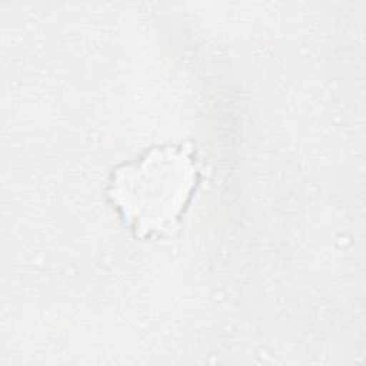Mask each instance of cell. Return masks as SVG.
Masks as SVG:
<instances>
[{
  "mask_svg": "<svg viewBox=\"0 0 366 366\" xmlns=\"http://www.w3.org/2000/svg\"><path fill=\"white\" fill-rule=\"evenodd\" d=\"M119 173L116 194L134 226L152 230L162 226L184 203L190 187L186 159L167 150L154 152L139 166Z\"/></svg>",
  "mask_w": 366,
  "mask_h": 366,
  "instance_id": "obj_1",
  "label": "cell"
}]
</instances>
